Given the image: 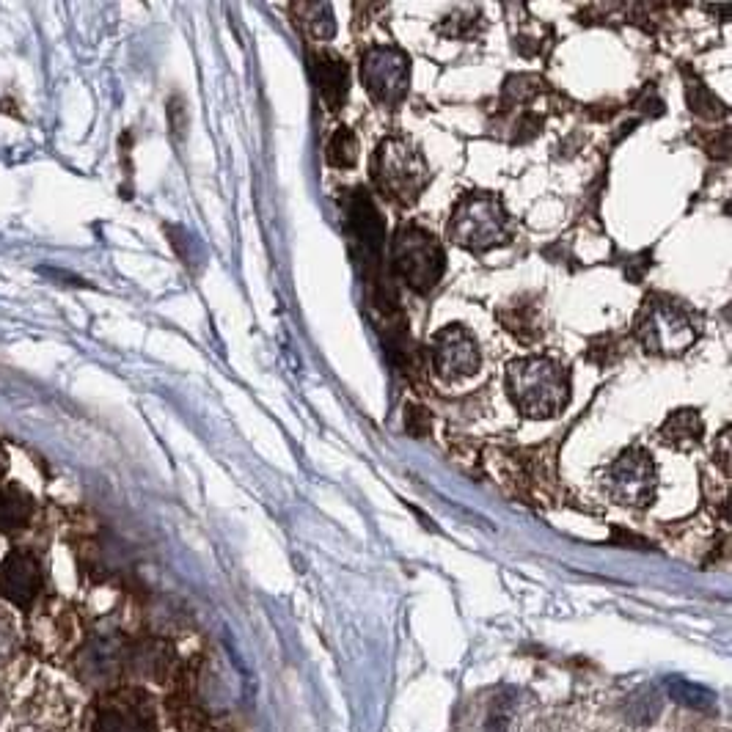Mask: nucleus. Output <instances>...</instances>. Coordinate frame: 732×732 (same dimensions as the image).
Listing matches in <instances>:
<instances>
[{"label": "nucleus", "instance_id": "f257e3e1", "mask_svg": "<svg viewBox=\"0 0 732 732\" xmlns=\"http://www.w3.org/2000/svg\"><path fill=\"white\" fill-rule=\"evenodd\" d=\"M510 394L529 419H551L570 400L567 369L554 358H523L510 364Z\"/></svg>", "mask_w": 732, "mask_h": 732}, {"label": "nucleus", "instance_id": "f03ea898", "mask_svg": "<svg viewBox=\"0 0 732 732\" xmlns=\"http://www.w3.org/2000/svg\"><path fill=\"white\" fill-rule=\"evenodd\" d=\"M449 234L457 245L471 251H488L510 240L512 223L501 201L488 193H468L452 212Z\"/></svg>", "mask_w": 732, "mask_h": 732}, {"label": "nucleus", "instance_id": "7ed1b4c3", "mask_svg": "<svg viewBox=\"0 0 732 732\" xmlns=\"http://www.w3.org/2000/svg\"><path fill=\"white\" fill-rule=\"evenodd\" d=\"M375 179H378V188L389 199L416 201L430 182V168H427L422 152L411 141L389 138L378 146Z\"/></svg>", "mask_w": 732, "mask_h": 732}, {"label": "nucleus", "instance_id": "20e7f679", "mask_svg": "<svg viewBox=\"0 0 732 732\" xmlns=\"http://www.w3.org/2000/svg\"><path fill=\"white\" fill-rule=\"evenodd\" d=\"M394 270L416 292L433 289L446 270V256L433 234L419 226H400L394 234Z\"/></svg>", "mask_w": 732, "mask_h": 732}, {"label": "nucleus", "instance_id": "39448f33", "mask_svg": "<svg viewBox=\"0 0 732 732\" xmlns=\"http://www.w3.org/2000/svg\"><path fill=\"white\" fill-rule=\"evenodd\" d=\"M639 339L650 353L680 355L697 342V328L680 306L653 300L639 320Z\"/></svg>", "mask_w": 732, "mask_h": 732}, {"label": "nucleus", "instance_id": "423d86ee", "mask_svg": "<svg viewBox=\"0 0 732 732\" xmlns=\"http://www.w3.org/2000/svg\"><path fill=\"white\" fill-rule=\"evenodd\" d=\"M361 80L372 100L380 105H394L405 97L411 80V61L400 47H369L361 58Z\"/></svg>", "mask_w": 732, "mask_h": 732}, {"label": "nucleus", "instance_id": "0eeeda50", "mask_svg": "<svg viewBox=\"0 0 732 732\" xmlns=\"http://www.w3.org/2000/svg\"><path fill=\"white\" fill-rule=\"evenodd\" d=\"M611 499L625 507H647L655 496V466L653 457L644 449L622 452L606 471Z\"/></svg>", "mask_w": 732, "mask_h": 732}, {"label": "nucleus", "instance_id": "6e6552de", "mask_svg": "<svg viewBox=\"0 0 732 732\" xmlns=\"http://www.w3.org/2000/svg\"><path fill=\"white\" fill-rule=\"evenodd\" d=\"M433 361L438 375H444L446 380H463L477 375L482 353L477 339L463 325H452L433 339Z\"/></svg>", "mask_w": 732, "mask_h": 732}, {"label": "nucleus", "instance_id": "1a4fd4ad", "mask_svg": "<svg viewBox=\"0 0 732 732\" xmlns=\"http://www.w3.org/2000/svg\"><path fill=\"white\" fill-rule=\"evenodd\" d=\"M42 592V565L34 554L12 551L0 565V595L14 606L28 609Z\"/></svg>", "mask_w": 732, "mask_h": 732}, {"label": "nucleus", "instance_id": "9d476101", "mask_svg": "<svg viewBox=\"0 0 732 732\" xmlns=\"http://www.w3.org/2000/svg\"><path fill=\"white\" fill-rule=\"evenodd\" d=\"M311 78H314V86H317L328 108H333V111L342 108L344 97L350 91V72H347V64L342 58L333 56V53L311 56Z\"/></svg>", "mask_w": 732, "mask_h": 732}, {"label": "nucleus", "instance_id": "9b49d317", "mask_svg": "<svg viewBox=\"0 0 732 732\" xmlns=\"http://www.w3.org/2000/svg\"><path fill=\"white\" fill-rule=\"evenodd\" d=\"M122 669V644L116 639H97L80 655V675L86 683L105 686Z\"/></svg>", "mask_w": 732, "mask_h": 732}, {"label": "nucleus", "instance_id": "f8f14e48", "mask_svg": "<svg viewBox=\"0 0 732 732\" xmlns=\"http://www.w3.org/2000/svg\"><path fill=\"white\" fill-rule=\"evenodd\" d=\"M152 713L135 702H113L97 713L94 732H152Z\"/></svg>", "mask_w": 732, "mask_h": 732}, {"label": "nucleus", "instance_id": "ddd939ff", "mask_svg": "<svg viewBox=\"0 0 732 732\" xmlns=\"http://www.w3.org/2000/svg\"><path fill=\"white\" fill-rule=\"evenodd\" d=\"M34 515V501L23 488L0 485V532L14 534Z\"/></svg>", "mask_w": 732, "mask_h": 732}, {"label": "nucleus", "instance_id": "4468645a", "mask_svg": "<svg viewBox=\"0 0 732 732\" xmlns=\"http://www.w3.org/2000/svg\"><path fill=\"white\" fill-rule=\"evenodd\" d=\"M705 424L699 419L697 411H677L661 427V441L675 449H694L702 441Z\"/></svg>", "mask_w": 732, "mask_h": 732}, {"label": "nucleus", "instance_id": "2eb2a0df", "mask_svg": "<svg viewBox=\"0 0 732 732\" xmlns=\"http://www.w3.org/2000/svg\"><path fill=\"white\" fill-rule=\"evenodd\" d=\"M664 688L672 702L688 710L708 713V710L716 708V694L710 688L699 686V683H691V680H683V677H669V680H664Z\"/></svg>", "mask_w": 732, "mask_h": 732}, {"label": "nucleus", "instance_id": "dca6fc26", "mask_svg": "<svg viewBox=\"0 0 732 732\" xmlns=\"http://www.w3.org/2000/svg\"><path fill=\"white\" fill-rule=\"evenodd\" d=\"M658 713H661V699L655 694V688H636L631 697L625 699V716L633 724H653Z\"/></svg>", "mask_w": 732, "mask_h": 732}, {"label": "nucleus", "instance_id": "f3484780", "mask_svg": "<svg viewBox=\"0 0 732 732\" xmlns=\"http://www.w3.org/2000/svg\"><path fill=\"white\" fill-rule=\"evenodd\" d=\"M292 9L300 14H309V17H300L298 23L303 25L311 36H317V39H328V36H333V14L328 3H298V6H292Z\"/></svg>", "mask_w": 732, "mask_h": 732}, {"label": "nucleus", "instance_id": "a211bd4d", "mask_svg": "<svg viewBox=\"0 0 732 732\" xmlns=\"http://www.w3.org/2000/svg\"><path fill=\"white\" fill-rule=\"evenodd\" d=\"M358 160V141L347 127H339L328 144V163L333 168H350Z\"/></svg>", "mask_w": 732, "mask_h": 732}, {"label": "nucleus", "instance_id": "6ab92c4d", "mask_svg": "<svg viewBox=\"0 0 732 732\" xmlns=\"http://www.w3.org/2000/svg\"><path fill=\"white\" fill-rule=\"evenodd\" d=\"M501 314H512V320H504V325L510 328L515 336H521L523 342L537 339L540 336V322H537V306H510Z\"/></svg>", "mask_w": 732, "mask_h": 732}, {"label": "nucleus", "instance_id": "aec40b11", "mask_svg": "<svg viewBox=\"0 0 732 732\" xmlns=\"http://www.w3.org/2000/svg\"><path fill=\"white\" fill-rule=\"evenodd\" d=\"M686 97H688V105H691V111L699 113V116H705V119H716V116H724V105H721L713 94H710L699 80H688L686 86Z\"/></svg>", "mask_w": 732, "mask_h": 732}, {"label": "nucleus", "instance_id": "412c9836", "mask_svg": "<svg viewBox=\"0 0 732 732\" xmlns=\"http://www.w3.org/2000/svg\"><path fill=\"white\" fill-rule=\"evenodd\" d=\"M537 91H540V80L532 78V75H518V78L507 80V94L515 97V102L529 100Z\"/></svg>", "mask_w": 732, "mask_h": 732}, {"label": "nucleus", "instance_id": "4be33fe9", "mask_svg": "<svg viewBox=\"0 0 732 732\" xmlns=\"http://www.w3.org/2000/svg\"><path fill=\"white\" fill-rule=\"evenodd\" d=\"M17 647V633H14L12 620L6 614H0V661H6Z\"/></svg>", "mask_w": 732, "mask_h": 732}, {"label": "nucleus", "instance_id": "5701e85b", "mask_svg": "<svg viewBox=\"0 0 732 732\" xmlns=\"http://www.w3.org/2000/svg\"><path fill=\"white\" fill-rule=\"evenodd\" d=\"M507 721H510V708H507V702H496V708L490 710L488 732H504L507 730Z\"/></svg>", "mask_w": 732, "mask_h": 732}, {"label": "nucleus", "instance_id": "b1692460", "mask_svg": "<svg viewBox=\"0 0 732 732\" xmlns=\"http://www.w3.org/2000/svg\"><path fill=\"white\" fill-rule=\"evenodd\" d=\"M6 466H9V455H6V449L0 446V474L6 471Z\"/></svg>", "mask_w": 732, "mask_h": 732}, {"label": "nucleus", "instance_id": "393cba45", "mask_svg": "<svg viewBox=\"0 0 732 732\" xmlns=\"http://www.w3.org/2000/svg\"><path fill=\"white\" fill-rule=\"evenodd\" d=\"M201 732H229V730H223V727H204Z\"/></svg>", "mask_w": 732, "mask_h": 732}]
</instances>
